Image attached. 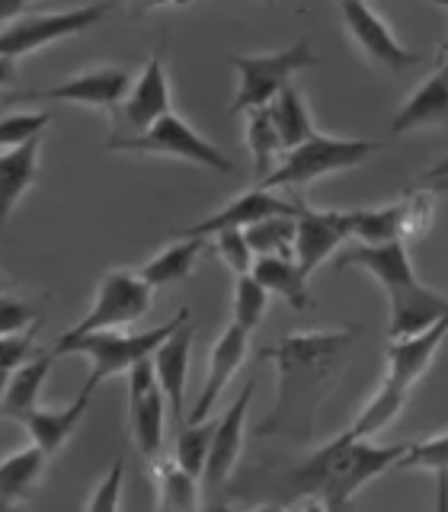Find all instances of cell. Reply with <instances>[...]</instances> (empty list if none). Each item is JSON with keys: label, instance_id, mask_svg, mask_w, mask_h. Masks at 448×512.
Wrapping results in <instances>:
<instances>
[{"label": "cell", "instance_id": "5bb4252c", "mask_svg": "<svg viewBox=\"0 0 448 512\" xmlns=\"http://www.w3.org/2000/svg\"><path fill=\"white\" fill-rule=\"evenodd\" d=\"M340 16H343V26L349 32V39L356 42L359 52L372 64H378V68L400 74L404 68H410V64L420 61V55L397 42L388 20H384L378 10L349 0V4H340Z\"/></svg>", "mask_w": 448, "mask_h": 512}, {"label": "cell", "instance_id": "bcb514c9", "mask_svg": "<svg viewBox=\"0 0 448 512\" xmlns=\"http://www.w3.org/2000/svg\"><path fill=\"white\" fill-rule=\"evenodd\" d=\"M16 80V61L10 58H0V87H7Z\"/></svg>", "mask_w": 448, "mask_h": 512}, {"label": "cell", "instance_id": "d6a6232c", "mask_svg": "<svg viewBox=\"0 0 448 512\" xmlns=\"http://www.w3.org/2000/svg\"><path fill=\"white\" fill-rule=\"evenodd\" d=\"M298 215H276V218L260 221V224H253V228H247L244 237H247L253 256H288V260H292Z\"/></svg>", "mask_w": 448, "mask_h": 512}, {"label": "cell", "instance_id": "60d3db41", "mask_svg": "<svg viewBox=\"0 0 448 512\" xmlns=\"http://www.w3.org/2000/svg\"><path fill=\"white\" fill-rule=\"evenodd\" d=\"M429 221H432V196L420 189L404 202V234H426Z\"/></svg>", "mask_w": 448, "mask_h": 512}, {"label": "cell", "instance_id": "681fc988", "mask_svg": "<svg viewBox=\"0 0 448 512\" xmlns=\"http://www.w3.org/2000/svg\"><path fill=\"white\" fill-rule=\"evenodd\" d=\"M7 384H10V372H0V404H4V394H7Z\"/></svg>", "mask_w": 448, "mask_h": 512}, {"label": "cell", "instance_id": "30bf717a", "mask_svg": "<svg viewBox=\"0 0 448 512\" xmlns=\"http://www.w3.org/2000/svg\"><path fill=\"white\" fill-rule=\"evenodd\" d=\"M128 90H132V74L125 68H116V64H96V68L80 71L68 80H61L55 87L20 93L16 100L20 103H74V106H87V109L112 116L116 106L125 103Z\"/></svg>", "mask_w": 448, "mask_h": 512}, {"label": "cell", "instance_id": "d6986e66", "mask_svg": "<svg viewBox=\"0 0 448 512\" xmlns=\"http://www.w3.org/2000/svg\"><path fill=\"white\" fill-rule=\"evenodd\" d=\"M90 397H93V391L80 388L68 407H36V410L23 413L16 423L26 429L32 445H39L48 458H55L61 448L71 442L80 423H84V416L90 410Z\"/></svg>", "mask_w": 448, "mask_h": 512}, {"label": "cell", "instance_id": "cb8c5ba5", "mask_svg": "<svg viewBox=\"0 0 448 512\" xmlns=\"http://www.w3.org/2000/svg\"><path fill=\"white\" fill-rule=\"evenodd\" d=\"M48 461L52 458L32 442L16 448V452H10L7 458H0V503L23 506L32 496V490L42 484Z\"/></svg>", "mask_w": 448, "mask_h": 512}, {"label": "cell", "instance_id": "ba28073f", "mask_svg": "<svg viewBox=\"0 0 448 512\" xmlns=\"http://www.w3.org/2000/svg\"><path fill=\"white\" fill-rule=\"evenodd\" d=\"M109 151H128V154H151V157H176L186 160V164H199L205 170H218V173H231L234 160L224 154L218 144H212L205 135H199L183 116H170L157 119L148 132L132 135V138H112Z\"/></svg>", "mask_w": 448, "mask_h": 512}, {"label": "cell", "instance_id": "1f68e13d", "mask_svg": "<svg viewBox=\"0 0 448 512\" xmlns=\"http://www.w3.org/2000/svg\"><path fill=\"white\" fill-rule=\"evenodd\" d=\"M215 423L218 420H202V423H183L176 432V448H173V461L180 464L183 471L192 477L205 474L208 452H212V436H215Z\"/></svg>", "mask_w": 448, "mask_h": 512}, {"label": "cell", "instance_id": "7dc6e473", "mask_svg": "<svg viewBox=\"0 0 448 512\" xmlns=\"http://www.w3.org/2000/svg\"><path fill=\"white\" fill-rule=\"evenodd\" d=\"M301 512H330V509H327L324 500H308V503L301 506Z\"/></svg>", "mask_w": 448, "mask_h": 512}, {"label": "cell", "instance_id": "f6af8a7d", "mask_svg": "<svg viewBox=\"0 0 448 512\" xmlns=\"http://www.w3.org/2000/svg\"><path fill=\"white\" fill-rule=\"evenodd\" d=\"M423 180H426V186H439V183H448V157L442 160V164L432 167V170L423 176Z\"/></svg>", "mask_w": 448, "mask_h": 512}, {"label": "cell", "instance_id": "7c38bea8", "mask_svg": "<svg viewBox=\"0 0 448 512\" xmlns=\"http://www.w3.org/2000/svg\"><path fill=\"white\" fill-rule=\"evenodd\" d=\"M352 228H356V218L349 212H340V208H301L298 224H295V253L292 260L301 269L304 279H311L314 272L324 266L333 253H340V247L352 237Z\"/></svg>", "mask_w": 448, "mask_h": 512}, {"label": "cell", "instance_id": "603a6c76", "mask_svg": "<svg viewBox=\"0 0 448 512\" xmlns=\"http://www.w3.org/2000/svg\"><path fill=\"white\" fill-rule=\"evenodd\" d=\"M154 512H202V480L183 471L173 458L151 461Z\"/></svg>", "mask_w": 448, "mask_h": 512}, {"label": "cell", "instance_id": "e575fe53", "mask_svg": "<svg viewBox=\"0 0 448 512\" xmlns=\"http://www.w3.org/2000/svg\"><path fill=\"white\" fill-rule=\"evenodd\" d=\"M400 471H432V474H448V432L429 439H416L407 445L404 458L397 461Z\"/></svg>", "mask_w": 448, "mask_h": 512}, {"label": "cell", "instance_id": "4dcf8cb0", "mask_svg": "<svg viewBox=\"0 0 448 512\" xmlns=\"http://www.w3.org/2000/svg\"><path fill=\"white\" fill-rule=\"evenodd\" d=\"M407 397L410 394H404V391H397V388H391V384H378V391L372 394V400L359 410V416L352 420V432H356L359 439H372V436H378V432H384L388 429L397 416H400V410L407 407Z\"/></svg>", "mask_w": 448, "mask_h": 512}, {"label": "cell", "instance_id": "9c48e42d", "mask_svg": "<svg viewBox=\"0 0 448 512\" xmlns=\"http://www.w3.org/2000/svg\"><path fill=\"white\" fill-rule=\"evenodd\" d=\"M154 288L138 276V269H109L96 285V298L87 314L64 336H87L106 330H128L151 311Z\"/></svg>", "mask_w": 448, "mask_h": 512}, {"label": "cell", "instance_id": "d4e9b609", "mask_svg": "<svg viewBox=\"0 0 448 512\" xmlns=\"http://www.w3.org/2000/svg\"><path fill=\"white\" fill-rule=\"evenodd\" d=\"M58 359L55 349H42L36 359L20 365L16 372L10 375L7 384V394H4V404H0V416L4 420H20L23 413L36 410L39 407V394H42V384L48 381V372Z\"/></svg>", "mask_w": 448, "mask_h": 512}, {"label": "cell", "instance_id": "8fae6325", "mask_svg": "<svg viewBox=\"0 0 448 512\" xmlns=\"http://www.w3.org/2000/svg\"><path fill=\"white\" fill-rule=\"evenodd\" d=\"M167 397L160 391L154 362H141L128 372V432L144 461H157L167 439Z\"/></svg>", "mask_w": 448, "mask_h": 512}, {"label": "cell", "instance_id": "277c9868", "mask_svg": "<svg viewBox=\"0 0 448 512\" xmlns=\"http://www.w3.org/2000/svg\"><path fill=\"white\" fill-rule=\"evenodd\" d=\"M381 141H365V138H333V135H314L304 141L301 148L288 151L279 167H272L266 180L253 183V189H301L314 180H324L330 173H343L365 164L375 151H381Z\"/></svg>", "mask_w": 448, "mask_h": 512}, {"label": "cell", "instance_id": "4316f807", "mask_svg": "<svg viewBox=\"0 0 448 512\" xmlns=\"http://www.w3.org/2000/svg\"><path fill=\"white\" fill-rule=\"evenodd\" d=\"M250 276L260 282L269 295H279L288 308L308 311L314 298L308 292V279L301 276V269L288 256H256Z\"/></svg>", "mask_w": 448, "mask_h": 512}, {"label": "cell", "instance_id": "7a4b0ae2", "mask_svg": "<svg viewBox=\"0 0 448 512\" xmlns=\"http://www.w3.org/2000/svg\"><path fill=\"white\" fill-rule=\"evenodd\" d=\"M336 266L365 269L368 276L384 288L388 311H391V320H388L391 340L416 336L448 317V295L416 279L404 240H391V244H378V247H365V244L346 247L340 253V260H336Z\"/></svg>", "mask_w": 448, "mask_h": 512}, {"label": "cell", "instance_id": "484cf974", "mask_svg": "<svg viewBox=\"0 0 448 512\" xmlns=\"http://www.w3.org/2000/svg\"><path fill=\"white\" fill-rule=\"evenodd\" d=\"M202 250H205L202 237H173V244L157 250L151 260L138 269V276L151 288L180 285L192 276V269H196V260H199Z\"/></svg>", "mask_w": 448, "mask_h": 512}, {"label": "cell", "instance_id": "3957f363", "mask_svg": "<svg viewBox=\"0 0 448 512\" xmlns=\"http://www.w3.org/2000/svg\"><path fill=\"white\" fill-rule=\"evenodd\" d=\"M189 320V311H180L173 320L151 330H106L87 336H61L55 343L58 356H87L90 375L84 381L87 391H96L106 378L128 375L135 365L154 359V352Z\"/></svg>", "mask_w": 448, "mask_h": 512}, {"label": "cell", "instance_id": "f35d334b", "mask_svg": "<svg viewBox=\"0 0 448 512\" xmlns=\"http://www.w3.org/2000/svg\"><path fill=\"white\" fill-rule=\"evenodd\" d=\"M39 308L26 298H13V295H0V336H13V333H29L39 327Z\"/></svg>", "mask_w": 448, "mask_h": 512}, {"label": "cell", "instance_id": "ab89813d", "mask_svg": "<svg viewBox=\"0 0 448 512\" xmlns=\"http://www.w3.org/2000/svg\"><path fill=\"white\" fill-rule=\"evenodd\" d=\"M39 356L36 346V330L29 333H13V336H0V372H16L20 365L32 362Z\"/></svg>", "mask_w": 448, "mask_h": 512}, {"label": "cell", "instance_id": "f1b7e54d", "mask_svg": "<svg viewBox=\"0 0 448 512\" xmlns=\"http://www.w3.org/2000/svg\"><path fill=\"white\" fill-rule=\"evenodd\" d=\"M352 218H356L352 237H359L365 247L404 240V202L381 208H352Z\"/></svg>", "mask_w": 448, "mask_h": 512}, {"label": "cell", "instance_id": "8d00e7d4", "mask_svg": "<svg viewBox=\"0 0 448 512\" xmlns=\"http://www.w3.org/2000/svg\"><path fill=\"white\" fill-rule=\"evenodd\" d=\"M122 490H125V458L119 455L109 464L100 484L93 487L84 512H119L122 509Z\"/></svg>", "mask_w": 448, "mask_h": 512}, {"label": "cell", "instance_id": "b9f144b4", "mask_svg": "<svg viewBox=\"0 0 448 512\" xmlns=\"http://www.w3.org/2000/svg\"><path fill=\"white\" fill-rule=\"evenodd\" d=\"M36 4H23V0H0V29L10 26L13 20H20V16H26Z\"/></svg>", "mask_w": 448, "mask_h": 512}, {"label": "cell", "instance_id": "f907efd6", "mask_svg": "<svg viewBox=\"0 0 448 512\" xmlns=\"http://www.w3.org/2000/svg\"><path fill=\"white\" fill-rule=\"evenodd\" d=\"M0 512H23V506H16V503H0Z\"/></svg>", "mask_w": 448, "mask_h": 512}, {"label": "cell", "instance_id": "c3c4849f", "mask_svg": "<svg viewBox=\"0 0 448 512\" xmlns=\"http://www.w3.org/2000/svg\"><path fill=\"white\" fill-rule=\"evenodd\" d=\"M442 10H448V4H442ZM439 61H442V64L448 61V36L439 42Z\"/></svg>", "mask_w": 448, "mask_h": 512}, {"label": "cell", "instance_id": "44dd1931", "mask_svg": "<svg viewBox=\"0 0 448 512\" xmlns=\"http://www.w3.org/2000/svg\"><path fill=\"white\" fill-rule=\"evenodd\" d=\"M391 128L397 135L416 132V128H448V61L407 96L391 119Z\"/></svg>", "mask_w": 448, "mask_h": 512}, {"label": "cell", "instance_id": "2e32d148", "mask_svg": "<svg viewBox=\"0 0 448 512\" xmlns=\"http://www.w3.org/2000/svg\"><path fill=\"white\" fill-rule=\"evenodd\" d=\"M256 397V381H247L244 391L234 397V404L224 410V416L215 423L212 436V452H208V464L202 474V487H224L237 471L240 455H244V436H247V413Z\"/></svg>", "mask_w": 448, "mask_h": 512}, {"label": "cell", "instance_id": "7bdbcfd3", "mask_svg": "<svg viewBox=\"0 0 448 512\" xmlns=\"http://www.w3.org/2000/svg\"><path fill=\"white\" fill-rule=\"evenodd\" d=\"M212 512H285L282 503H260V506H247V509H234V506H215Z\"/></svg>", "mask_w": 448, "mask_h": 512}, {"label": "cell", "instance_id": "836d02e7", "mask_svg": "<svg viewBox=\"0 0 448 512\" xmlns=\"http://www.w3.org/2000/svg\"><path fill=\"white\" fill-rule=\"evenodd\" d=\"M269 298L272 295L253 276H237L234 298H231V324L253 333L256 327L263 324V317L269 311Z\"/></svg>", "mask_w": 448, "mask_h": 512}, {"label": "cell", "instance_id": "d590c367", "mask_svg": "<svg viewBox=\"0 0 448 512\" xmlns=\"http://www.w3.org/2000/svg\"><path fill=\"white\" fill-rule=\"evenodd\" d=\"M52 122L48 112H13V116L0 119V151L20 148V144H29L42 138V128Z\"/></svg>", "mask_w": 448, "mask_h": 512}, {"label": "cell", "instance_id": "f546056e", "mask_svg": "<svg viewBox=\"0 0 448 512\" xmlns=\"http://www.w3.org/2000/svg\"><path fill=\"white\" fill-rule=\"evenodd\" d=\"M244 141H247V151L253 157V173H256L253 183H260V180H266V176L272 173V160H276L279 154L285 157L279 132H276V125H272V116H269V106L247 112V135H244Z\"/></svg>", "mask_w": 448, "mask_h": 512}, {"label": "cell", "instance_id": "7402d4cb", "mask_svg": "<svg viewBox=\"0 0 448 512\" xmlns=\"http://www.w3.org/2000/svg\"><path fill=\"white\" fill-rule=\"evenodd\" d=\"M39 148L42 141H29L20 148L0 151V228H7L13 208L39 180Z\"/></svg>", "mask_w": 448, "mask_h": 512}, {"label": "cell", "instance_id": "9a60e30c", "mask_svg": "<svg viewBox=\"0 0 448 512\" xmlns=\"http://www.w3.org/2000/svg\"><path fill=\"white\" fill-rule=\"evenodd\" d=\"M250 352V333L237 324H228L218 340L208 349V372H205V384L192 404V413L186 416V423H202L212 416V410L218 407V397L228 391V384L234 381V375L244 368Z\"/></svg>", "mask_w": 448, "mask_h": 512}, {"label": "cell", "instance_id": "8992f818", "mask_svg": "<svg viewBox=\"0 0 448 512\" xmlns=\"http://www.w3.org/2000/svg\"><path fill=\"white\" fill-rule=\"evenodd\" d=\"M410 442L400 445H378L372 439H359L356 432H340V452H336L333 471L320 500L327 503L330 512H352V503L365 484H372L375 477L388 474L397 468V461L404 458Z\"/></svg>", "mask_w": 448, "mask_h": 512}, {"label": "cell", "instance_id": "83f0119b", "mask_svg": "<svg viewBox=\"0 0 448 512\" xmlns=\"http://www.w3.org/2000/svg\"><path fill=\"white\" fill-rule=\"evenodd\" d=\"M269 116H272V125H276V132H279L285 154L301 148L304 141H311L317 135L314 122H311V109H308V103H304V93L295 84H288L276 100L269 103Z\"/></svg>", "mask_w": 448, "mask_h": 512}, {"label": "cell", "instance_id": "52a82bcc", "mask_svg": "<svg viewBox=\"0 0 448 512\" xmlns=\"http://www.w3.org/2000/svg\"><path fill=\"white\" fill-rule=\"evenodd\" d=\"M116 10L112 4H90V7H71V10H52V7H32L26 16L13 20L0 29V58H26L39 48H48L61 39H71L100 26L106 16Z\"/></svg>", "mask_w": 448, "mask_h": 512}, {"label": "cell", "instance_id": "74e56055", "mask_svg": "<svg viewBox=\"0 0 448 512\" xmlns=\"http://www.w3.org/2000/svg\"><path fill=\"white\" fill-rule=\"evenodd\" d=\"M215 253H218V260L228 266L234 276H250L253 272V263H256V256L247 244V237L244 231H221L215 234Z\"/></svg>", "mask_w": 448, "mask_h": 512}, {"label": "cell", "instance_id": "5b68a950", "mask_svg": "<svg viewBox=\"0 0 448 512\" xmlns=\"http://www.w3.org/2000/svg\"><path fill=\"white\" fill-rule=\"evenodd\" d=\"M314 64H320V58L308 39L288 45L282 52H269V55H234L231 68L237 74V90H234L231 112L266 109L288 84H292V77L298 71L314 68Z\"/></svg>", "mask_w": 448, "mask_h": 512}, {"label": "cell", "instance_id": "e0dca14e", "mask_svg": "<svg viewBox=\"0 0 448 512\" xmlns=\"http://www.w3.org/2000/svg\"><path fill=\"white\" fill-rule=\"evenodd\" d=\"M445 336H448V317L439 320L436 327L416 333V336L391 340V346H388V375H384V384H391V388L410 394L413 384L429 372L432 362H436Z\"/></svg>", "mask_w": 448, "mask_h": 512}, {"label": "cell", "instance_id": "ac0fdd59", "mask_svg": "<svg viewBox=\"0 0 448 512\" xmlns=\"http://www.w3.org/2000/svg\"><path fill=\"white\" fill-rule=\"evenodd\" d=\"M192 346H196V324L186 320V324L176 330L151 359L157 384L167 397V407H170V416L176 426L186 423V378H189Z\"/></svg>", "mask_w": 448, "mask_h": 512}, {"label": "cell", "instance_id": "6da1fadb", "mask_svg": "<svg viewBox=\"0 0 448 512\" xmlns=\"http://www.w3.org/2000/svg\"><path fill=\"white\" fill-rule=\"evenodd\" d=\"M359 330H292L282 340L260 349V359H272L279 372V394L260 436L314 439L317 413L349 368V346Z\"/></svg>", "mask_w": 448, "mask_h": 512}, {"label": "cell", "instance_id": "ee69618b", "mask_svg": "<svg viewBox=\"0 0 448 512\" xmlns=\"http://www.w3.org/2000/svg\"><path fill=\"white\" fill-rule=\"evenodd\" d=\"M436 512H448V474H436Z\"/></svg>", "mask_w": 448, "mask_h": 512}, {"label": "cell", "instance_id": "4fadbf2b", "mask_svg": "<svg viewBox=\"0 0 448 512\" xmlns=\"http://www.w3.org/2000/svg\"><path fill=\"white\" fill-rule=\"evenodd\" d=\"M301 202H288L279 199L276 192H266V189H250V192H240L231 202H224L221 208H215L212 215H205L202 221L189 224V228L173 231V237H215L221 231H247L253 224L269 221L276 215H298L301 212Z\"/></svg>", "mask_w": 448, "mask_h": 512}, {"label": "cell", "instance_id": "ffe728a7", "mask_svg": "<svg viewBox=\"0 0 448 512\" xmlns=\"http://www.w3.org/2000/svg\"><path fill=\"white\" fill-rule=\"evenodd\" d=\"M170 80H167V68H164V58H160V52H154L148 58V64H144L141 77L132 84V90H128L125 103H122V116L125 122L135 128V132H148V128L157 122L170 116Z\"/></svg>", "mask_w": 448, "mask_h": 512}]
</instances>
